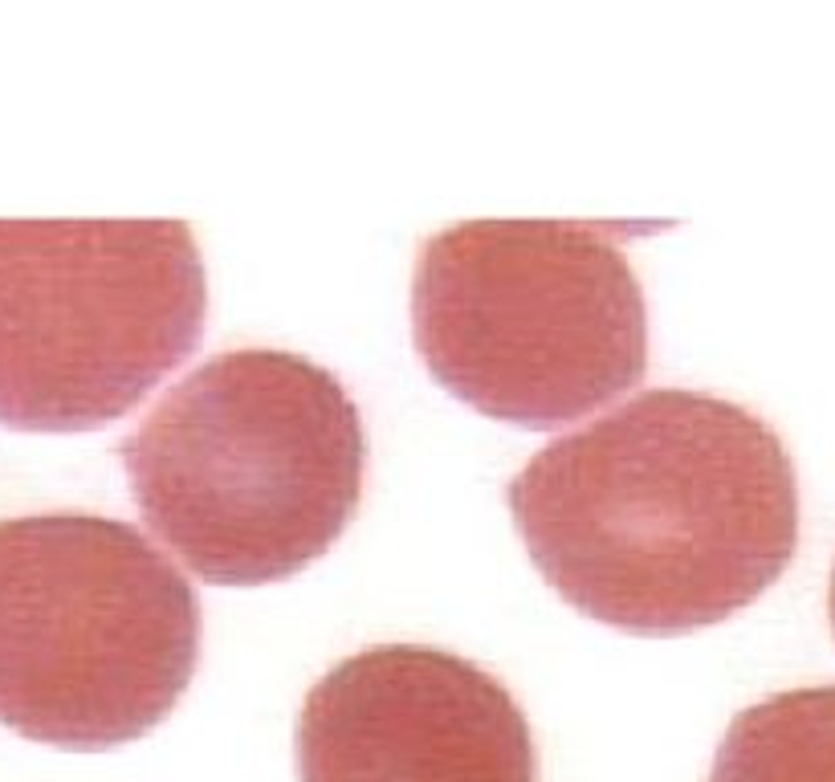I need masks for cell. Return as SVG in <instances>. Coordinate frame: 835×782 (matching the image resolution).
<instances>
[{
	"label": "cell",
	"mask_w": 835,
	"mask_h": 782,
	"mask_svg": "<svg viewBox=\"0 0 835 782\" xmlns=\"http://www.w3.org/2000/svg\"><path fill=\"white\" fill-rule=\"evenodd\" d=\"M204 310L179 220H0V424H111L196 351Z\"/></svg>",
	"instance_id": "5b68a950"
},
{
	"label": "cell",
	"mask_w": 835,
	"mask_h": 782,
	"mask_svg": "<svg viewBox=\"0 0 835 782\" xmlns=\"http://www.w3.org/2000/svg\"><path fill=\"white\" fill-rule=\"evenodd\" d=\"M351 391L290 351H225L179 379L127 444L143 522L200 579L257 587L327 555L363 490Z\"/></svg>",
	"instance_id": "7a4b0ae2"
},
{
	"label": "cell",
	"mask_w": 835,
	"mask_h": 782,
	"mask_svg": "<svg viewBox=\"0 0 835 782\" xmlns=\"http://www.w3.org/2000/svg\"><path fill=\"white\" fill-rule=\"evenodd\" d=\"M412 322L456 400L526 429L587 416L648 367L645 290L611 225L444 228L420 253Z\"/></svg>",
	"instance_id": "3957f363"
},
{
	"label": "cell",
	"mask_w": 835,
	"mask_h": 782,
	"mask_svg": "<svg viewBox=\"0 0 835 782\" xmlns=\"http://www.w3.org/2000/svg\"><path fill=\"white\" fill-rule=\"evenodd\" d=\"M827 616H832V631H835V567H832V591H827Z\"/></svg>",
	"instance_id": "ba28073f"
},
{
	"label": "cell",
	"mask_w": 835,
	"mask_h": 782,
	"mask_svg": "<svg viewBox=\"0 0 835 782\" xmlns=\"http://www.w3.org/2000/svg\"><path fill=\"white\" fill-rule=\"evenodd\" d=\"M709 782H835V685L786 689L742 709Z\"/></svg>",
	"instance_id": "52a82bcc"
},
{
	"label": "cell",
	"mask_w": 835,
	"mask_h": 782,
	"mask_svg": "<svg viewBox=\"0 0 835 782\" xmlns=\"http://www.w3.org/2000/svg\"><path fill=\"white\" fill-rule=\"evenodd\" d=\"M509 510L546 583L636 636L722 624L798 546V481L779 432L681 388L546 444L509 485Z\"/></svg>",
	"instance_id": "6da1fadb"
},
{
	"label": "cell",
	"mask_w": 835,
	"mask_h": 782,
	"mask_svg": "<svg viewBox=\"0 0 835 782\" xmlns=\"http://www.w3.org/2000/svg\"><path fill=\"white\" fill-rule=\"evenodd\" d=\"M302 782H538L530 726L473 660L383 644L306 693Z\"/></svg>",
	"instance_id": "8992f818"
},
{
	"label": "cell",
	"mask_w": 835,
	"mask_h": 782,
	"mask_svg": "<svg viewBox=\"0 0 835 782\" xmlns=\"http://www.w3.org/2000/svg\"><path fill=\"white\" fill-rule=\"evenodd\" d=\"M200 660V604L135 526L0 517V721L62 750L135 742Z\"/></svg>",
	"instance_id": "277c9868"
}]
</instances>
